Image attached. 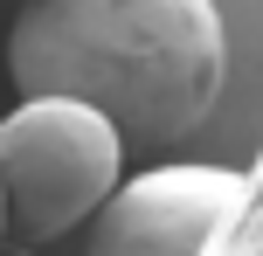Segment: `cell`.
I'll return each mask as SVG.
<instances>
[{
  "mask_svg": "<svg viewBox=\"0 0 263 256\" xmlns=\"http://www.w3.org/2000/svg\"><path fill=\"white\" fill-rule=\"evenodd\" d=\"M21 104H77L125 152L180 146L229 97V14L208 0H42L14 14Z\"/></svg>",
  "mask_w": 263,
  "mask_h": 256,
  "instance_id": "obj_1",
  "label": "cell"
},
{
  "mask_svg": "<svg viewBox=\"0 0 263 256\" xmlns=\"http://www.w3.org/2000/svg\"><path fill=\"white\" fill-rule=\"evenodd\" d=\"M229 208H236V166H153L139 180H118V194L83 222V256H201Z\"/></svg>",
  "mask_w": 263,
  "mask_h": 256,
  "instance_id": "obj_3",
  "label": "cell"
},
{
  "mask_svg": "<svg viewBox=\"0 0 263 256\" xmlns=\"http://www.w3.org/2000/svg\"><path fill=\"white\" fill-rule=\"evenodd\" d=\"M201 256H263V146L236 173V208L222 215V229H215V243Z\"/></svg>",
  "mask_w": 263,
  "mask_h": 256,
  "instance_id": "obj_4",
  "label": "cell"
},
{
  "mask_svg": "<svg viewBox=\"0 0 263 256\" xmlns=\"http://www.w3.org/2000/svg\"><path fill=\"white\" fill-rule=\"evenodd\" d=\"M125 180V146L77 104H14L0 118V243L42 249L97 215Z\"/></svg>",
  "mask_w": 263,
  "mask_h": 256,
  "instance_id": "obj_2",
  "label": "cell"
}]
</instances>
